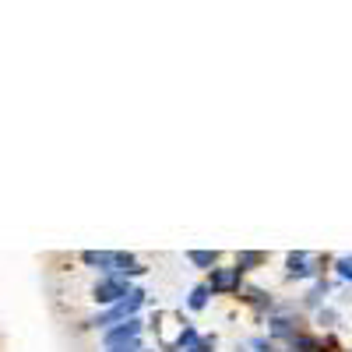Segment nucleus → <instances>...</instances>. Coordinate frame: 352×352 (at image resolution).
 <instances>
[{
    "mask_svg": "<svg viewBox=\"0 0 352 352\" xmlns=\"http://www.w3.org/2000/svg\"><path fill=\"white\" fill-rule=\"evenodd\" d=\"M314 320H317L320 328H335V324H338V310H335V307H320V310L314 314Z\"/></svg>",
    "mask_w": 352,
    "mask_h": 352,
    "instance_id": "obj_14",
    "label": "nucleus"
},
{
    "mask_svg": "<svg viewBox=\"0 0 352 352\" xmlns=\"http://www.w3.org/2000/svg\"><path fill=\"white\" fill-rule=\"evenodd\" d=\"M335 275L352 282V257H335Z\"/></svg>",
    "mask_w": 352,
    "mask_h": 352,
    "instance_id": "obj_16",
    "label": "nucleus"
},
{
    "mask_svg": "<svg viewBox=\"0 0 352 352\" xmlns=\"http://www.w3.org/2000/svg\"><path fill=\"white\" fill-rule=\"evenodd\" d=\"M212 303V289L204 285V282H197L190 292H187V310H194V314H201L204 307Z\"/></svg>",
    "mask_w": 352,
    "mask_h": 352,
    "instance_id": "obj_10",
    "label": "nucleus"
},
{
    "mask_svg": "<svg viewBox=\"0 0 352 352\" xmlns=\"http://www.w3.org/2000/svg\"><path fill=\"white\" fill-rule=\"evenodd\" d=\"M187 261L194 264V268H204V272H212L215 264H219V254H215V250H187Z\"/></svg>",
    "mask_w": 352,
    "mask_h": 352,
    "instance_id": "obj_13",
    "label": "nucleus"
},
{
    "mask_svg": "<svg viewBox=\"0 0 352 352\" xmlns=\"http://www.w3.org/2000/svg\"><path fill=\"white\" fill-rule=\"evenodd\" d=\"M141 335H144V320H141V317H131V320H124V324L106 328V331L99 335V342H102V349H120V345L138 342Z\"/></svg>",
    "mask_w": 352,
    "mask_h": 352,
    "instance_id": "obj_6",
    "label": "nucleus"
},
{
    "mask_svg": "<svg viewBox=\"0 0 352 352\" xmlns=\"http://www.w3.org/2000/svg\"><path fill=\"white\" fill-rule=\"evenodd\" d=\"M144 352H155V349H144Z\"/></svg>",
    "mask_w": 352,
    "mask_h": 352,
    "instance_id": "obj_20",
    "label": "nucleus"
},
{
    "mask_svg": "<svg viewBox=\"0 0 352 352\" xmlns=\"http://www.w3.org/2000/svg\"><path fill=\"white\" fill-rule=\"evenodd\" d=\"M141 307H144V289H141V285H134L127 300H120L116 307H106V310L92 314L81 328H92V331H99V335H102V331H106V328H113V324H124V320H131V317H141Z\"/></svg>",
    "mask_w": 352,
    "mask_h": 352,
    "instance_id": "obj_1",
    "label": "nucleus"
},
{
    "mask_svg": "<svg viewBox=\"0 0 352 352\" xmlns=\"http://www.w3.org/2000/svg\"><path fill=\"white\" fill-rule=\"evenodd\" d=\"M131 289H134V282L124 275H99V282L92 285V300L106 310V307H116L120 300H127Z\"/></svg>",
    "mask_w": 352,
    "mask_h": 352,
    "instance_id": "obj_3",
    "label": "nucleus"
},
{
    "mask_svg": "<svg viewBox=\"0 0 352 352\" xmlns=\"http://www.w3.org/2000/svg\"><path fill=\"white\" fill-rule=\"evenodd\" d=\"M240 300H243L250 310L264 314V317H272L275 310H282V307L272 300V292H268V289H261V285H243V289H240Z\"/></svg>",
    "mask_w": 352,
    "mask_h": 352,
    "instance_id": "obj_7",
    "label": "nucleus"
},
{
    "mask_svg": "<svg viewBox=\"0 0 352 352\" xmlns=\"http://www.w3.org/2000/svg\"><path fill=\"white\" fill-rule=\"evenodd\" d=\"M264 261H268V257H264L261 250H240L236 257H232V264H236V268L247 275V272H254V268H261V264Z\"/></svg>",
    "mask_w": 352,
    "mask_h": 352,
    "instance_id": "obj_12",
    "label": "nucleus"
},
{
    "mask_svg": "<svg viewBox=\"0 0 352 352\" xmlns=\"http://www.w3.org/2000/svg\"><path fill=\"white\" fill-rule=\"evenodd\" d=\"M285 349H289V352H324V338L303 328V331H300L296 338H292V342H289Z\"/></svg>",
    "mask_w": 352,
    "mask_h": 352,
    "instance_id": "obj_9",
    "label": "nucleus"
},
{
    "mask_svg": "<svg viewBox=\"0 0 352 352\" xmlns=\"http://www.w3.org/2000/svg\"><path fill=\"white\" fill-rule=\"evenodd\" d=\"M328 296H331V282H328L324 275H320V278L307 289V296L300 300V307H303L307 314H317L320 307H328Z\"/></svg>",
    "mask_w": 352,
    "mask_h": 352,
    "instance_id": "obj_8",
    "label": "nucleus"
},
{
    "mask_svg": "<svg viewBox=\"0 0 352 352\" xmlns=\"http://www.w3.org/2000/svg\"><path fill=\"white\" fill-rule=\"evenodd\" d=\"M247 349H250V352H278V345H275L268 335H254V338L247 342Z\"/></svg>",
    "mask_w": 352,
    "mask_h": 352,
    "instance_id": "obj_15",
    "label": "nucleus"
},
{
    "mask_svg": "<svg viewBox=\"0 0 352 352\" xmlns=\"http://www.w3.org/2000/svg\"><path fill=\"white\" fill-rule=\"evenodd\" d=\"M215 349H219V338H215V335H201V342H197L190 352H215Z\"/></svg>",
    "mask_w": 352,
    "mask_h": 352,
    "instance_id": "obj_17",
    "label": "nucleus"
},
{
    "mask_svg": "<svg viewBox=\"0 0 352 352\" xmlns=\"http://www.w3.org/2000/svg\"><path fill=\"white\" fill-rule=\"evenodd\" d=\"M303 328H307V320H303V317H296V314H289L285 307H282V310H275V314L268 317V338H272L275 345H289V342L296 338Z\"/></svg>",
    "mask_w": 352,
    "mask_h": 352,
    "instance_id": "obj_5",
    "label": "nucleus"
},
{
    "mask_svg": "<svg viewBox=\"0 0 352 352\" xmlns=\"http://www.w3.org/2000/svg\"><path fill=\"white\" fill-rule=\"evenodd\" d=\"M278 352H289V349H285V345H278Z\"/></svg>",
    "mask_w": 352,
    "mask_h": 352,
    "instance_id": "obj_19",
    "label": "nucleus"
},
{
    "mask_svg": "<svg viewBox=\"0 0 352 352\" xmlns=\"http://www.w3.org/2000/svg\"><path fill=\"white\" fill-rule=\"evenodd\" d=\"M320 257H314V254H307V250H292V254H285V278H292V282H317L320 278Z\"/></svg>",
    "mask_w": 352,
    "mask_h": 352,
    "instance_id": "obj_4",
    "label": "nucleus"
},
{
    "mask_svg": "<svg viewBox=\"0 0 352 352\" xmlns=\"http://www.w3.org/2000/svg\"><path fill=\"white\" fill-rule=\"evenodd\" d=\"M106 352H144V342H131V345H120V349H106Z\"/></svg>",
    "mask_w": 352,
    "mask_h": 352,
    "instance_id": "obj_18",
    "label": "nucleus"
},
{
    "mask_svg": "<svg viewBox=\"0 0 352 352\" xmlns=\"http://www.w3.org/2000/svg\"><path fill=\"white\" fill-rule=\"evenodd\" d=\"M204 285L212 289V296H240V289L247 282H243V272L236 264H215L208 272V278H204Z\"/></svg>",
    "mask_w": 352,
    "mask_h": 352,
    "instance_id": "obj_2",
    "label": "nucleus"
},
{
    "mask_svg": "<svg viewBox=\"0 0 352 352\" xmlns=\"http://www.w3.org/2000/svg\"><path fill=\"white\" fill-rule=\"evenodd\" d=\"M197 342H201V331H197L194 324H187V320H184V328H180V335H176V345H173V352H190Z\"/></svg>",
    "mask_w": 352,
    "mask_h": 352,
    "instance_id": "obj_11",
    "label": "nucleus"
}]
</instances>
